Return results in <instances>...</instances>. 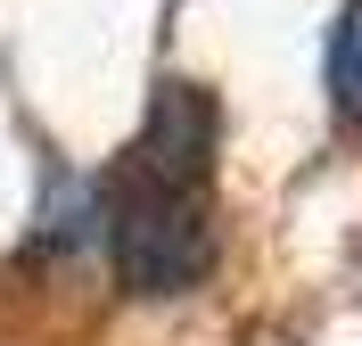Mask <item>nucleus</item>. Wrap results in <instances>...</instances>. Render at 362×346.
Here are the masks:
<instances>
[{"label":"nucleus","instance_id":"f257e3e1","mask_svg":"<svg viewBox=\"0 0 362 346\" xmlns=\"http://www.w3.org/2000/svg\"><path fill=\"white\" fill-rule=\"evenodd\" d=\"M99 239L132 297H173L214 264V99L157 83V108L99 182Z\"/></svg>","mask_w":362,"mask_h":346},{"label":"nucleus","instance_id":"f03ea898","mask_svg":"<svg viewBox=\"0 0 362 346\" xmlns=\"http://www.w3.org/2000/svg\"><path fill=\"white\" fill-rule=\"evenodd\" d=\"M329 108L362 124V0H346L329 25Z\"/></svg>","mask_w":362,"mask_h":346}]
</instances>
